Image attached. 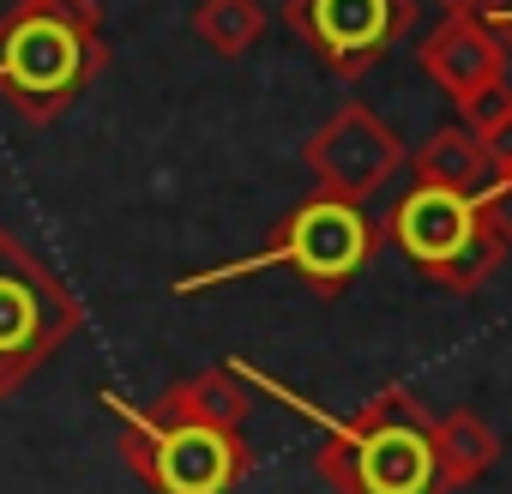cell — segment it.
<instances>
[{"label":"cell","mask_w":512,"mask_h":494,"mask_svg":"<svg viewBox=\"0 0 512 494\" xmlns=\"http://www.w3.org/2000/svg\"><path fill=\"white\" fill-rule=\"evenodd\" d=\"M488 157H494V169H500V175H512V127L488 145Z\"/></svg>","instance_id":"16"},{"label":"cell","mask_w":512,"mask_h":494,"mask_svg":"<svg viewBox=\"0 0 512 494\" xmlns=\"http://www.w3.org/2000/svg\"><path fill=\"white\" fill-rule=\"evenodd\" d=\"M266 7L260 0H199L193 7V31H199V43L211 49V55H223V61H235V55H247L253 43L266 37Z\"/></svg>","instance_id":"13"},{"label":"cell","mask_w":512,"mask_h":494,"mask_svg":"<svg viewBox=\"0 0 512 494\" xmlns=\"http://www.w3.org/2000/svg\"><path fill=\"white\" fill-rule=\"evenodd\" d=\"M404 163V145L398 133L368 109V103H344L314 139H308V169L320 181V193H338V199H368L380 193Z\"/></svg>","instance_id":"8"},{"label":"cell","mask_w":512,"mask_h":494,"mask_svg":"<svg viewBox=\"0 0 512 494\" xmlns=\"http://www.w3.org/2000/svg\"><path fill=\"white\" fill-rule=\"evenodd\" d=\"M157 416H187V422H217V428H247V392L235 368H199L175 380L157 404Z\"/></svg>","instance_id":"11"},{"label":"cell","mask_w":512,"mask_h":494,"mask_svg":"<svg viewBox=\"0 0 512 494\" xmlns=\"http://www.w3.org/2000/svg\"><path fill=\"white\" fill-rule=\"evenodd\" d=\"M284 31L332 73L362 79L392 43L416 31V0H284Z\"/></svg>","instance_id":"7"},{"label":"cell","mask_w":512,"mask_h":494,"mask_svg":"<svg viewBox=\"0 0 512 494\" xmlns=\"http://www.w3.org/2000/svg\"><path fill=\"white\" fill-rule=\"evenodd\" d=\"M476 205H482V217H488V229L506 241V254H512V175H494L482 193H476Z\"/></svg>","instance_id":"15"},{"label":"cell","mask_w":512,"mask_h":494,"mask_svg":"<svg viewBox=\"0 0 512 494\" xmlns=\"http://www.w3.org/2000/svg\"><path fill=\"white\" fill-rule=\"evenodd\" d=\"M97 404L121 422V452L151 494H235V482L253 464L241 428L157 416V410L127 404L121 392H97Z\"/></svg>","instance_id":"4"},{"label":"cell","mask_w":512,"mask_h":494,"mask_svg":"<svg viewBox=\"0 0 512 494\" xmlns=\"http://www.w3.org/2000/svg\"><path fill=\"white\" fill-rule=\"evenodd\" d=\"M109 67L97 0H19L0 19V97L31 127L67 115Z\"/></svg>","instance_id":"2"},{"label":"cell","mask_w":512,"mask_h":494,"mask_svg":"<svg viewBox=\"0 0 512 494\" xmlns=\"http://www.w3.org/2000/svg\"><path fill=\"white\" fill-rule=\"evenodd\" d=\"M434 458H440L446 488H470V482H482L494 470L500 434L476 410H446V416H434Z\"/></svg>","instance_id":"12"},{"label":"cell","mask_w":512,"mask_h":494,"mask_svg":"<svg viewBox=\"0 0 512 494\" xmlns=\"http://www.w3.org/2000/svg\"><path fill=\"white\" fill-rule=\"evenodd\" d=\"M229 368L241 380H260L266 392H278L284 404H296L302 416H314L326 428L314 464L338 494H452L440 476V458H434V416L422 410V398L410 386H386L350 416H326L320 404L290 398L260 368H247V362H229Z\"/></svg>","instance_id":"1"},{"label":"cell","mask_w":512,"mask_h":494,"mask_svg":"<svg viewBox=\"0 0 512 494\" xmlns=\"http://www.w3.org/2000/svg\"><path fill=\"white\" fill-rule=\"evenodd\" d=\"M79 320V296L61 284V272L0 229V398L19 392L79 332Z\"/></svg>","instance_id":"6"},{"label":"cell","mask_w":512,"mask_h":494,"mask_svg":"<svg viewBox=\"0 0 512 494\" xmlns=\"http://www.w3.org/2000/svg\"><path fill=\"white\" fill-rule=\"evenodd\" d=\"M422 73L464 109L470 97L506 85V37L482 19V13H446L428 37H422Z\"/></svg>","instance_id":"9"},{"label":"cell","mask_w":512,"mask_h":494,"mask_svg":"<svg viewBox=\"0 0 512 494\" xmlns=\"http://www.w3.org/2000/svg\"><path fill=\"white\" fill-rule=\"evenodd\" d=\"M380 247V229L374 217L356 205V199H338V193H308L260 254L247 260H229V266H211V272H187L175 290L181 296H199V290H217V284H235V278H253V272H296L314 296H344L368 260Z\"/></svg>","instance_id":"3"},{"label":"cell","mask_w":512,"mask_h":494,"mask_svg":"<svg viewBox=\"0 0 512 494\" xmlns=\"http://www.w3.org/2000/svg\"><path fill=\"white\" fill-rule=\"evenodd\" d=\"M440 7H446V13H482L488 0H440Z\"/></svg>","instance_id":"17"},{"label":"cell","mask_w":512,"mask_h":494,"mask_svg":"<svg viewBox=\"0 0 512 494\" xmlns=\"http://www.w3.org/2000/svg\"><path fill=\"white\" fill-rule=\"evenodd\" d=\"M386 235L410 254L416 272H428L434 284H446L458 296L482 290L500 272V260H506V241L488 229L476 193H452V187H422L416 181L392 205Z\"/></svg>","instance_id":"5"},{"label":"cell","mask_w":512,"mask_h":494,"mask_svg":"<svg viewBox=\"0 0 512 494\" xmlns=\"http://www.w3.org/2000/svg\"><path fill=\"white\" fill-rule=\"evenodd\" d=\"M410 169H416L422 187H452V193H482V187L500 175L494 157H488V145H482L470 127H434V133L416 145Z\"/></svg>","instance_id":"10"},{"label":"cell","mask_w":512,"mask_h":494,"mask_svg":"<svg viewBox=\"0 0 512 494\" xmlns=\"http://www.w3.org/2000/svg\"><path fill=\"white\" fill-rule=\"evenodd\" d=\"M464 127H470L482 145H494V139L512 127V91H506V85H494V91L470 97V103H464Z\"/></svg>","instance_id":"14"}]
</instances>
